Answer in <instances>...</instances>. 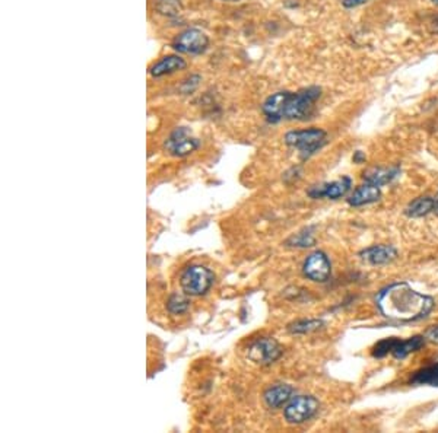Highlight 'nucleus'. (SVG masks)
I'll use <instances>...</instances> for the list:
<instances>
[{"mask_svg":"<svg viewBox=\"0 0 438 433\" xmlns=\"http://www.w3.org/2000/svg\"><path fill=\"white\" fill-rule=\"evenodd\" d=\"M377 307L386 318L412 323L425 318L434 308V299L413 290L408 283H393L380 290Z\"/></svg>","mask_w":438,"mask_h":433,"instance_id":"1","label":"nucleus"},{"mask_svg":"<svg viewBox=\"0 0 438 433\" xmlns=\"http://www.w3.org/2000/svg\"><path fill=\"white\" fill-rule=\"evenodd\" d=\"M321 89L310 86L297 93L282 91L270 95L263 104V113L272 123L281 120H306L314 108Z\"/></svg>","mask_w":438,"mask_h":433,"instance_id":"2","label":"nucleus"},{"mask_svg":"<svg viewBox=\"0 0 438 433\" xmlns=\"http://www.w3.org/2000/svg\"><path fill=\"white\" fill-rule=\"evenodd\" d=\"M285 143L301 152L303 158H308L326 143V132L320 128L295 130L285 134Z\"/></svg>","mask_w":438,"mask_h":433,"instance_id":"3","label":"nucleus"},{"mask_svg":"<svg viewBox=\"0 0 438 433\" xmlns=\"http://www.w3.org/2000/svg\"><path fill=\"white\" fill-rule=\"evenodd\" d=\"M215 276L207 267L203 266H192L181 274L180 283L184 294L192 296L205 295L214 285Z\"/></svg>","mask_w":438,"mask_h":433,"instance_id":"4","label":"nucleus"},{"mask_svg":"<svg viewBox=\"0 0 438 433\" xmlns=\"http://www.w3.org/2000/svg\"><path fill=\"white\" fill-rule=\"evenodd\" d=\"M319 410V401L311 395H299L286 406L284 416L288 423L299 425L313 417Z\"/></svg>","mask_w":438,"mask_h":433,"instance_id":"5","label":"nucleus"},{"mask_svg":"<svg viewBox=\"0 0 438 433\" xmlns=\"http://www.w3.org/2000/svg\"><path fill=\"white\" fill-rule=\"evenodd\" d=\"M172 47L184 54H202L209 47V38L200 30L189 28L178 35Z\"/></svg>","mask_w":438,"mask_h":433,"instance_id":"6","label":"nucleus"},{"mask_svg":"<svg viewBox=\"0 0 438 433\" xmlns=\"http://www.w3.org/2000/svg\"><path fill=\"white\" fill-rule=\"evenodd\" d=\"M282 355V347L279 343L269 337H263L253 343L249 349V358L256 364L269 365L278 360Z\"/></svg>","mask_w":438,"mask_h":433,"instance_id":"7","label":"nucleus"},{"mask_svg":"<svg viewBox=\"0 0 438 433\" xmlns=\"http://www.w3.org/2000/svg\"><path fill=\"white\" fill-rule=\"evenodd\" d=\"M304 274L313 282H326L332 273L330 261L325 253L316 251L307 257L304 263Z\"/></svg>","mask_w":438,"mask_h":433,"instance_id":"8","label":"nucleus"},{"mask_svg":"<svg viewBox=\"0 0 438 433\" xmlns=\"http://www.w3.org/2000/svg\"><path fill=\"white\" fill-rule=\"evenodd\" d=\"M165 148L168 149L171 155L186 156L199 148V142L198 139H194L189 134L187 128H177L167 140Z\"/></svg>","mask_w":438,"mask_h":433,"instance_id":"9","label":"nucleus"},{"mask_svg":"<svg viewBox=\"0 0 438 433\" xmlns=\"http://www.w3.org/2000/svg\"><path fill=\"white\" fill-rule=\"evenodd\" d=\"M351 184L352 181L349 177H342L338 181L326 183V184L314 187V189H311L308 191V196L313 198L326 197V198H332V200H336V198L347 194V191L351 189Z\"/></svg>","mask_w":438,"mask_h":433,"instance_id":"10","label":"nucleus"},{"mask_svg":"<svg viewBox=\"0 0 438 433\" xmlns=\"http://www.w3.org/2000/svg\"><path fill=\"white\" fill-rule=\"evenodd\" d=\"M360 257L373 266H383L396 260L397 251L391 245H374L360 253Z\"/></svg>","mask_w":438,"mask_h":433,"instance_id":"11","label":"nucleus"},{"mask_svg":"<svg viewBox=\"0 0 438 433\" xmlns=\"http://www.w3.org/2000/svg\"><path fill=\"white\" fill-rule=\"evenodd\" d=\"M186 67H187V63L184 58L178 56H165L151 67V75L154 78H163L165 75L180 72V70Z\"/></svg>","mask_w":438,"mask_h":433,"instance_id":"12","label":"nucleus"},{"mask_svg":"<svg viewBox=\"0 0 438 433\" xmlns=\"http://www.w3.org/2000/svg\"><path fill=\"white\" fill-rule=\"evenodd\" d=\"M382 197V193H380V187L374 185L371 183H365L364 185L358 187L354 191V194L348 198V203L354 207H360L364 204H370L377 202L378 198Z\"/></svg>","mask_w":438,"mask_h":433,"instance_id":"13","label":"nucleus"},{"mask_svg":"<svg viewBox=\"0 0 438 433\" xmlns=\"http://www.w3.org/2000/svg\"><path fill=\"white\" fill-rule=\"evenodd\" d=\"M292 387L288 384H278L264 393V401L270 408L282 407L292 395Z\"/></svg>","mask_w":438,"mask_h":433,"instance_id":"14","label":"nucleus"},{"mask_svg":"<svg viewBox=\"0 0 438 433\" xmlns=\"http://www.w3.org/2000/svg\"><path fill=\"white\" fill-rule=\"evenodd\" d=\"M400 169L399 167H393V168H373L368 171L367 174H364V180L365 183H371L374 185H384L393 181L397 175H399Z\"/></svg>","mask_w":438,"mask_h":433,"instance_id":"15","label":"nucleus"},{"mask_svg":"<svg viewBox=\"0 0 438 433\" xmlns=\"http://www.w3.org/2000/svg\"><path fill=\"white\" fill-rule=\"evenodd\" d=\"M431 212H435V198L428 196L418 197L417 200L411 202L405 210L409 218H422Z\"/></svg>","mask_w":438,"mask_h":433,"instance_id":"16","label":"nucleus"},{"mask_svg":"<svg viewBox=\"0 0 438 433\" xmlns=\"http://www.w3.org/2000/svg\"><path fill=\"white\" fill-rule=\"evenodd\" d=\"M424 346H425V337L413 336L408 338V340H399L391 355H393L396 359H405L408 355L418 352V350L422 349Z\"/></svg>","mask_w":438,"mask_h":433,"instance_id":"17","label":"nucleus"},{"mask_svg":"<svg viewBox=\"0 0 438 433\" xmlns=\"http://www.w3.org/2000/svg\"><path fill=\"white\" fill-rule=\"evenodd\" d=\"M411 384L438 387V364H434L431 366H426L415 372L411 378Z\"/></svg>","mask_w":438,"mask_h":433,"instance_id":"18","label":"nucleus"},{"mask_svg":"<svg viewBox=\"0 0 438 433\" xmlns=\"http://www.w3.org/2000/svg\"><path fill=\"white\" fill-rule=\"evenodd\" d=\"M187 295V294H186ZM186 295L183 294H172L167 302V308L171 314H183L189 309L190 301Z\"/></svg>","mask_w":438,"mask_h":433,"instance_id":"19","label":"nucleus"},{"mask_svg":"<svg viewBox=\"0 0 438 433\" xmlns=\"http://www.w3.org/2000/svg\"><path fill=\"white\" fill-rule=\"evenodd\" d=\"M321 325H323V321L320 320H308V321L301 320L291 324L290 327H288V330L294 334H306V333H311L321 329Z\"/></svg>","mask_w":438,"mask_h":433,"instance_id":"20","label":"nucleus"},{"mask_svg":"<svg viewBox=\"0 0 438 433\" xmlns=\"http://www.w3.org/2000/svg\"><path fill=\"white\" fill-rule=\"evenodd\" d=\"M155 9L167 16H177L181 12L180 0H157Z\"/></svg>","mask_w":438,"mask_h":433,"instance_id":"21","label":"nucleus"},{"mask_svg":"<svg viewBox=\"0 0 438 433\" xmlns=\"http://www.w3.org/2000/svg\"><path fill=\"white\" fill-rule=\"evenodd\" d=\"M399 342V338L396 337H390V338H384V340L378 342L374 349H373V356L374 358H384L387 356L389 353L393 352V349L396 347Z\"/></svg>","mask_w":438,"mask_h":433,"instance_id":"22","label":"nucleus"},{"mask_svg":"<svg viewBox=\"0 0 438 433\" xmlns=\"http://www.w3.org/2000/svg\"><path fill=\"white\" fill-rule=\"evenodd\" d=\"M314 242L316 241L313 238V233H310V231H304V232H299V233H297L295 237L288 239L286 245H291V247L306 248V247H313Z\"/></svg>","mask_w":438,"mask_h":433,"instance_id":"23","label":"nucleus"},{"mask_svg":"<svg viewBox=\"0 0 438 433\" xmlns=\"http://www.w3.org/2000/svg\"><path fill=\"white\" fill-rule=\"evenodd\" d=\"M425 338H428V340L433 343H438V325L431 327V329L426 331Z\"/></svg>","mask_w":438,"mask_h":433,"instance_id":"24","label":"nucleus"},{"mask_svg":"<svg viewBox=\"0 0 438 433\" xmlns=\"http://www.w3.org/2000/svg\"><path fill=\"white\" fill-rule=\"evenodd\" d=\"M367 2H370V0H343V6L351 9V8L361 6V5L367 3Z\"/></svg>","mask_w":438,"mask_h":433,"instance_id":"25","label":"nucleus"},{"mask_svg":"<svg viewBox=\"0 0 438 433\" xmlns=\"http://www.w3.org/2000/svg\"><path fill=\"white\" fill-rule=\"evenodd\" d=\"M354 161H355V162H362V161H365V156L362 155V152H356L355 156H354Z\"/></svg>","mask_w":438,"mask_h":433,"instance_id":"26","label":"nucleus"},{"mask_svg":"<svg viewBox=\"0 0 438 433\" xmlns=\"http://www.w3.org/2000/svg\"><path fill=\"white\" fill-rule=\"evenodd\" d=\"M435 213H438V196L435 197Z\"/></svg>","mask_w":438,"mask_h":433,"instance_id":"27","label":"nucleus"},{"mask_svg":"<svg viewBox=\"0 0 438 433\" xmlns=\"http://www.w3.org/2000/svg\"><path fill=\"white\" fill-rule=\"evenodd\" d=\"M224 2H241V0H224Z\"/></svg>","mask_w":438,"mask_h":433,"instance_id":"28","label":"nucleus"},{"mask_svg":"<svg viewBox=\"0 0 438 433\" xmlns=\"http://www.w3.org/2000/svg\"><path fill=\"white\" fill-rule=\"evenodd\" d=\"M433 3H435V5H438V0H433Z\"/></svg>","mask_w":438,"mask_h":433,"instance_id":"29","label":"nucleus"}]
</instances>
